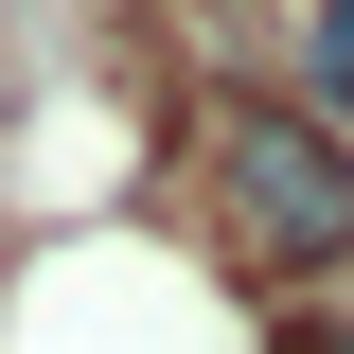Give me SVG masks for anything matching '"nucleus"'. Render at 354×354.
Segmentation results:
<instances>
[{
  "mask_svg": "<svg viewBox=\"0 0 354 354\" xmlns=\"http://www.w3.org/2000/svg\"><path fill=\"white\" fill-rule=\"evenodd\" d=\"M283 354H354V319H301V337H283Z\"/></svg>",
  "mask_w": 354,
  "mask_h": 354,
  "instance_id": "nucleus-3",
  "label": "nucleus"
},
{
  "mask_svg": "<svg viewBox=\"0 0 354 354\" xmlns=\"http://www.w3.org/2000/svg\"><path fill=\"white\" fill-rule=\"evenodd\" d=\"M213 230L266 283L354 266V142L319 124V106H213Z\"/></svg>",
  "mask_w": 354,
  "mask_h": 354,
  "instance_id": "nucleus-1",
  "label": "nucleus"
},
{
  "mask_svg": "<svg viewBox=\"0 0 354 354\" xmlns=\"http://www.w3.org/2000/svg\"><path fill=\"white\" fill-rule=\"evenodd\" d=\"M301 71H319V124H354V0L301 18Z\"/></svg>",
  "mask_w": 354,
  "mask_h": 354,
  "instance_id": "nucleus-2",
  "label": "nucleus"
}]
</instances>
